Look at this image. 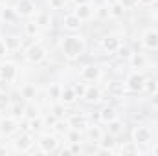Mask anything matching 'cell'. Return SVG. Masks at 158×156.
<instances>
[{"label":"cell","instance_id":"d4e9b609","mask_svg":"<svg viewBox=\"0 0 158 156\" xmlns=\"http://www.w3.org/2000/svg\"><path fill=\"white\" fill-rule=\"evenodd\" d=\"M129 55H131L129 48H119V57H129Z\"/></svg>","mask_w":158,"mask_h":156},{"label":"cell","instance_id":"cb8c5ba5","mask_svg":"<svg viewBox=\"0 0 158 156\" xmlns=\"http://www.w3.org/2000/svg\"><path fill=\"white\" fill-rule=\"evenodd\" d=\"M33 94H35V88H31V86L24 88V97H33Z\"/></svg>","mask_w":158,"mask_h":156},{"label":"cell","instance_id":"ba28073f","mask_svg":"<svg viewBox=\"0 0 158 156\" xmlns=\"http://www.w3.org/2000/svg\"><path fill=\"white\" fill-rule=\"evenodd\" d=\"M79 24H81V18H79L77 15H70V17L64 18V26L68 30H76V28H79Z\"/></svg>","mask_w":158,"mask_h":156},{"label":"cell","instance_id":"484cf974","mask_svg":"<svg viewBox=\"0 0 158 156\" xmlns=\"http://www.w3.org/2000/svg\"><path fill=\"white\" fill-rule=\"evenodd\" d=\"M132 61H134V64H136V66H142V64H143V57H142V55H134V59H132Z\"/></svg>","mask_w":158,"mask_h":156},{"label":"cell","instance_id":"8d00e7d4","mask_svg":"<svg viewBox=\"0 0 158 156\" xmlns=\"http://www.w3.org/2000/svg\"><path fill=\"white\" fill-rule=\"evenodd\" d=\"M61 114H63V109H61V107H57V109H55V116H61Z\"/></svg>","mask_w":158,"mask_h":156},{"label":"cell","instance_id":"d6a6232c","mask_svg":"<svg viewBox=\"0 0 158 156\" xmlns=\"http://www.w3.org/2000/svg\"><path fill=\"white\" fill-rule=\"evenodd\" d=\"M7 105V97L6 96H0V109H4Z\"/></svg>","mask_w":158,"mask_h":156},{"label":"cell","instance_id":"836d02e7","mask_svg":"<svg viewBox=\"0 0 158 156\" xmlns=\"http://www.w3.org/2000/svg\"><path fill=\"white\" fill-rule=\"evenodd\" d=\"M147 88H149V90H156V81H149Z\"/></svg>","mask_w":158,"mask_h":156},{"label":"cell","instance_id":"4fadbf2b","mask_svg":"<svg viewBox=\"0 0 158 156\" xmlns=\"http://www.w3.org/2000/svg\"><path fill=\"white\" fill-rule=\"evenodd\" d=\"M103 46H105L109 51H112V50H118V48H119V40L116 39V37H109V39H105Z\"/></svg>","mask_w":158,"mask_h":156},{"label":"cell","instance_id":"83f0119b","mask_svg":"<svg viewBox=\"0 0 158 156\" xmlns=\"http://www.w3.org/2000/svg\"><path fill=\"white\" fill-rule=\"evenodd\" d=\"M6 51H7V44H6L4 40H0V57H2Z\"/></svg>","mask_w":158,"mask_h":156},{"label":"cell","instance_id":"f546056e","mask_svg":"<svg viewBox=\"0 0 158 156\" xmlns=\"http://www.w3.org/2000/svg\"><path fill=\"white\" fill-rule=\"evenodd\" d=\"M74 90H76V94H79V96H85V92H86V90H85V88H83L81 84H77V86H76Z\"/></svg>","mask_w":158,"mask_h":156},{"label":"cell","instance_id":"603a6c76","mask_svg":"<svg viewBox=\"0 0 158 156\" xmlns=\"http://www.w3.org/2000/svg\"><path fill=\"white\" fill-rule=\"evenodd\" d=\"M112 15H116V17L123 15V6H121V4H118V6H114V7H112Z\"/></svg>","mask_w":158,"mask_h":156},{"label":"cell","instance_id":"30bf717a","mask_svg":"<svg viewBox=\"0 0 158 156\" xmlns=\"http://www.w3.org/2000/svg\"><path fill=\"white\" fill-rule=\"evenodd\" d=\"M83 77L85 79H98L99 77V70L96 66H86L83 70Z\"/></svg>","mask_w":158,"mask_h":156},{"label":"cell","instance_id":"8992f818","mask_svg":"<svg viewBox=\"0 0 158 156\" xmlns=\"http://www.w3.org/2000/svg\"><path fill=\"white\" fill-rule=\"evenodd\" d=\"M17 9H19V13H22V15H30V13L33 11V2H31V0H20L19 6H17Z\"/></svg>","mask_w":158,"mask_h":156},{"label":"cell","instance_id":"1f68e13d","mask_svg":"<svg viewBox=\"0 0 158 156\" xmlns=\"http://www.w3.org/2000/svg\"><path fill=\"white\" fill-rule=\"evenodd\" d=\"M50 2H52V6H53V7H61V6L64 4V0H50Z\"/></svg>","mask_w":158,"mask_h":156},{"label":"cell","instance_id":"60d3db41","mask_svg":"<svg viewBox=\"0 0 158 156\" xmlns=\"http://www.w3.org/2000/svg\"><path fill=\"white\" fill-rule=\"evenodd\" d=\"M155 154H158V147H156V149H155Z\"/></svg>","mask_w":158,"mask_h":156},{"label":"cell","instance_id":"ab89813d","mask_svg":"<svg viewBox=\"0 0 158 156\" xmlns=\"http://www.w3.org/2000/svg\"><path fill=\"white\" fill-rule=\"evenodd\" d=\"M77 4H86V0H76Z\"/></svg>","mask_w":158,"mask_h":156},{"label":"cell","instance_id":"2e32d148","mask_svg":"<svg viewBox=\"0 0 158 156\" xmlns=\"http://www.w3.org/2000/svg\"><path fill=\"white\" fill-rule=\"evenodd\" d=\"M30 145H31V140H30L28 134H24V136H20V138L17 140V147H20V149H26V147H30Z\"/></svg>","mask_w":158,"mask_h":156},{"label":"cell","instance_id":"f35d334b","mask_svg":"<svg viewBox=\"0 0 158 156\" xmlns=\"http://www.w3.org/2000/svg\"><path fill=\"white\" fill-rule=\"evenodd\" d=\"M140 2H143V4H151L153 0H140Z\"/></svg>","mask_w":158,"mask_h":156},{"label":"cell","instance_id":"d590c367","mask_svg":"<svg viewBox=\"0 0 158 156\" xmlns=\"http://www.w3.org/2000/svg\"><path fill=\"white\" fill-rule=\"evenodd\" d=\"M28 31H30V33H35V31H37V26L30 24V26H28Z\"/></svg>","mask_w":158,"mask_h":156},{"label":"cell","instance_id":"9a60e30c","mask_svg":"<svg viewBox=\"0 0 158 156\" xmlns=\"http://www.w3.org/2000/svg\"><path fill=\"white\" fill-rule=\"evenodd\" d=\"M85 97H86L88 101H98V99H99V90H98V88H88V90L85 92Z\"/></svg>","mask_w":158,"mask_h":156},{"label":"cell","instance_id":"44dd1931","mask_svg":"<svg viewBox=\"0 0 158 156\" xmlns=\"http://www.w3.org/2000/svg\"><path fill=\"white\" fill-rule=\"evenodd\" d=\"M72 125H74V129H81V127H85V119L76 116L74 119H72Z\"/></svg>","mask_w":158,"mask_h":156},{"label":"cell","instance_id":"5b68a950","mask_svg":"<svg viewBox=\"0 0 158 156\" xmlns=\"http://www.w3.org/2000/svg\"><path fill=\"white\" fill-rule=\"evenodd\" d=\"M143 42L147 48H158V33L156 31H147L143 37Z\"/></svg>","mask_w":158,"mask_h":156},{"label":"cell","instance_id":"7a4b0ae2","mask_svg":"<svg viewBox=\"0 0 158 156\" xmlns=\"http://www.w3.org/2000/svg\"><path fill=\"white\" fill-rule=\"evenodd\" d=\"M129 88L132 92H138V90H143L145 88V79L142 77L140 74H132L129 77Z\"/></svg>","mask_w":158,"mask_h":156},{"label":"cell","instance_id":"8fae6325","mask_svg":"<svg viewBox=\"0 0 158 156\" xmlns=\"http://www.w3.org/2000/svg\"><path fill=\"white\" fill-rule=\"evenodd\" d=\"M0 76L6 79V81H11V79L15 77V68H13L11 64H7V66H2V70H0Z\"/></svg>","mask_w":158,"mask_h":156},{"label":"cell","instance_id":"e0dca14e","mask_svg":"<svg viewBox=\"0 0 158 156\" xmlns=\"http://www.w3.org/2000/svg\"><path fill=\"white\" fill-rule=\"evenodd\" d=\"M101 117H103V121H112V119L116 117V114H114V109H103Z\"/></svg>","mask_w":158,"mask_h":156},{"label":"cell","instance_id":"74e56055","mask_svg":"<svg viewBox=\"0 0 158 156\" xmlns=\"http://www.w3.org/2000/svg\"><path fill=\"white\" fill-rule=\"evenodd\" d=\"M153 105H158V92L153 96Z\"/></svg>","mask_w":158,"mask_h":156},{"label":"cell","instance_id":"f1b7e54d","mask_svg":"<svg viewBox=\"0 0 158 156\" xmlns=\"http://www.w3.org/2000/svg\"><path fill=\"white\" fill-rule=\"evenodd\" d=\"M70 142H72V143L79 142V134H77V132H70Z\"/></svg>","mask_w":158,"mask_h":156},{"label":"cell","instance_id":"9c48e42d","mask_svg":"<svg viewBox=\"0 0 158 156\" xmlns=\"http://www.w3.org/2000/svg\"><path fill=\"white\" fill-rule=\"evenodd\" d=\"M15 130V123L11 121V119H2L0 121V132L2 134H9V132H13Z\"/></svg>","mask_w":158,"mask_h":156},{"label":"cell","instance_id":"ffe728a7","mask_svg":"<svg viewBox=\"0 0 158 156\" xmlns=\"http://www.w3.org/2000/svg\"><path fill=\"white\" fill-rule=\"evenodd\" d=\"M6 44H7L9 48H19V46H20V40L17 39V37H9V39L6 40Z\"/></svg>","mask_w":158,"mask_h":156},{"label":"cell","instance_id":"277c9868","mask_svg":"<svg viewBox=\"0 0 158 156\" xmlns=\"http://www.w3.org/2000/svg\"><path fill=\"white\" fill-rule=\"evenodd\" d=\"M134 140L140 142V143H147V142L151 140V132H149L147 129H143V127H138V129L134 130Z\"/></svg>","mask_w":158,"mask_h":156},{"label":"cell","instance_id":"4dcf8cb0","mask_svg":"<svg viewBox=\"0 0 158 156\" xmlns=\"http://www.w3.org/2000/svg\"><path fill=\"white\" fill-rule=\"evenodd\" d=\"M31 129H33V130L40 129V119H33V121H31Z\"/></svg>","mask_w":158,"mask_h":156},{"label":"cell","instance_id":"5bb4252c","mask_svg":"<svg viewBox=\"0 0 158 156\" xmlns=\"http://www.w3.org/2000/svg\"><path fill=\"white\" fill-rule=\"evenodd\" d=\"M76 15H77L81 20H83V18H88V17H90V7H88L86 4H81L77 7V11H76Z\"/></svg>","mask_w":158,"mask_h":156},{"label":"cell","instance_id":"3957f363","mask_svg":"<svg viewBox=\"0 0 158 156\" xmlns=\"http://www.w3.org/2000/svg\"><path fill=\"white\" fill-rule=\"evenodd\" d=\"M28 59L31 61V63H39L44 59V50L40 48L39 44H35V46H31L30 50H28Z\"/></svg>","mask_w":158,"mask_h":156},{"label":"cell","instance_id":"d6986e66","mask_svg":"<svg viewBox=\"0 0 158 156\" xmlns=\"http://www.w3.org/2000/svg\"><path fill=\"white\" fill-rule=\"evenodd\" d=\"M101 145H103L105 149H110V147L114 145V140H112V136H105V138H103V142H101Z\"/></svg>","mask_w":158,"mask_h":156},{"label":"cell","instance_id":"6da1fadb","mask_svg":"<svg viewBox=\"0 0 158 156\" xmlns=\"http://www.w3.org/2000/svg\"><path fill=\"white\" fill-rule=\"evenodd\" d=\"M63 50L66 53V57H79L83 53V40L79 37H66L64 44H63Z\"/></svg>","mask_w":158,"mask_h":156},{"label":"cell","instance_id":"7402d4cb","mask_svg":"<svg viewBox=\"0 0 158 156\" xmlns=\"http://www.w3.org/2000/svg\"><path fill=\"white\" fill-rule=\"evenodd\" d=\"M2 18H4V20H13V18H15V13L9 11V9H6V11H2Z\"/></svg>","mask_w":158,"mask_h":156},{"label":"cell","instance_id":"ac0fdd59","mask_svg":"<svg viewBox=\"0 0 158 156\" xmlns=\"http://www.w3.org/2000/svg\"><path fill=\"white\" fill-rule=\"evenodd\" d=\"M109 130H110L112 134L119 132V130H121V123H119V121H114V119H112V121H109Z\"/></svg>","mask_w":158,"mask_h":156},{"label":"cell","instance_id":"e575fe53","mask_svg":"<svg viewBox=\"0 0 158 156\" xmlns=\"http://www.w3.org/2000/svg\"><path fill=\"white\" fill-rule=\"evenodd\" d=\"M90 136H92V138H99V132H98V129H92V130H90Z\"/></svg>","mask_w":158,"mask_h":156},{"label":"cell","instance_id":"52a82bcc","mask_svg":"<svg viewBox=\"0 0 158 156\" xmlns=\"http://www.w3.org/2000/svg\"><path fill=\"white\" fill-rule=\"evenodd\" d=\"M40 145H42V151H53L55 147H57V142H55V138H50V136H44L42 138V142H40Z\"/></svg>","mask_w":158,"mask_h":156},{"label":"cell","instance_id":"7c38bea8","mask_svg":"<svg viewBox=\"0 0 158 156\" xmlns=\"http://www.w3.org/2000/svg\"><path fill=\"white\" fill-rule=\"evenodd\" d=\"M61 99H63L64 103H72V101L76 99V90H72V88H64L63 94H61Z\"/></svg>","mask_w":158,"mask_h":156},{"label":"cell","instance_id":"4316f807","mask_svg":"<svg viewBox=\"0 0 158 156\" xmlns=\"http://www.w3.org/2000/svg\"><path fill=\"white\" fill-rule=\"evenodd\" d=\"M138 0H121V6L123 7H131V6H134Z\"/></svg>","mask_w":158,"mask_h":156}]
</instances>
